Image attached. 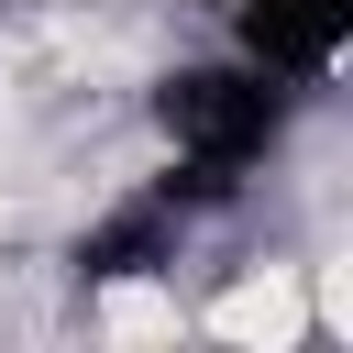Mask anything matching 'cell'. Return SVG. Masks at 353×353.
<instances>
[{
	"instance_id": "obj_1",
	"label": "cell",
	"mask_w": 353,
	"mask_h": 353,
	"mask_svg": "<svg viewBox=\"0 0 353 353\" xmlns=\"http://www.w3.org/2000/svg\"><path fill=\"white\" fill-rule=\"evenodd\" d=\"M287 110H298V77L254 66V55H210V66H176L154 88V132H165V176L199 188V199H232L276 143H287Z\"/></svg>"
},
{
	"instance_id": "obj_3",
	"label": "cell",
	"mask_w": 353,
	"mask_h": 353,
	"mask_svg": "<svg viewBox=\"0 0 353 353\" xmlns=\"http://www.w3.org/2000/svg\"><path fill=\"white\" fill-rule=\"evenodd\" d=\"M342 33H353V0H243V55L320 88L342 66Z\"/></svg>"
},
{
	"instance_id": "obj_2",
	"label": "cell",
	"mask_w": 353,
	"mask_h": 353,
	"mask_svg": "<svg viewBox=\"0 0 353 353\" xmlns=\"http://www.w3.org/2000/svg\"><path fill=\"white\" fill-rule=\"evenodd\" d=\"M199 331H221V342H309L320 331V309H309V265H232V287H210L199 309H188Z\"/></svg>"
}]
</instances>
